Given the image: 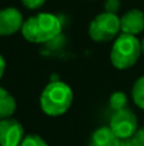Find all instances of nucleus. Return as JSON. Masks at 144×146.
Here are the masks:
<instances>
[{
	"label": "nucleus",
	"mask_w": 144,
	"mask_h": 146,
	"mask_svg": "<svg viewBox=\"0 0 144 146\" xmlns=\"http://www.w3.org/2000/svg\"><path fill=\"white\" fill-rule=\"evenodd\" d=\"M20 32L31 44H47L61 33V21L52 13H38L24 21Z\"/></svg>",
	"instance_id": "f257e3e1"
},
{
	"label": "nucleus",
	"mask_w": 144,
	"mask_h": 146,
	"mask_svg": "<svg viewBox=\"0 0 144 146\" xmlns=\"http://www.w3.org/2000/svg\"><path fill=\"white\" fill-rule=\"evenodd\" d=\"M73 90L60 80L50 81L40 95V106L48 117H60L70 109L73 104Z\"/></svg>",
	"instance_id": "f03ea898"
},
{
	"label": "nucleus",
	"mask_w": 144,
	"mask_h": 146,
	"mask_svg": "<svg viewBox=\"0 0 144 146\" xmlns=\"http://www.w3.org/2000/svg\"><path fill=\"white\" fill-rule=\"evenodd\" d=\"M142 55V41L137 36L121 33L116 37L110 53L111 64L116 69L125 71L137 64Z\"/></svg>",
	"instance_id": "7ed1b4c3"
},
{
	"label": "nucleus",
	"mask_w": 144,
	"mask_h": 146,
	"mask_svg": "<svg viewBox=\"0 0 144 146\" xmlns=\"http://www.w3.org/2000/svg\"><path fill=\"white\" fill-rule=\"evenodd\" d=\"M121 31L120 18L114 13H99L91 21L88 26V35L96 42H109L116 38Z\"/></svg>",
	"instance_id": "20e7f679"
},
{
	"label": "nucleus",
	"mask_w": 144,
	"mask_h": 146,
	"mask_svg": "<svg viewBox=\"0 0 144 146\" xmlns=\"http://www.w3.org/2000/svg\"><path fill=\"white\" fill-rule=\"evenodd\" d=\"M109 127L120 140L132 139L135 135V132L139 129L137 115L129 108L114 111L111 119H110Z\"/></svg>",
	"instance_id": "39448f33"
},
{
	"label": "nucleus",
	"mask_w": 144,
	"mask_h": 146,
	"mask_svg": "<svg viewBox=\"0 0 144 146\" xmlns=\"http://www.w3.org/2000/svg\"><path fill=\"white\" fill-rule=\"evenodd\" d=\"M24 139V129L19 121L5 118L0 121V146H20Z\"/></svg>",
	"instance_id": "423d86ee"
},
{
	"label": "nucleus",
	"mask_w": 144,
	"mask_h": 146,
	"mask_svg": "<svg viewBox=\"0 0 144 146\" xmlns=\"http://www.w3.org/2000/svg\"><path fill=\"white\" fill-rule=\"evenodd\" d=\"M24 23L19 9L8 7L0 10V36H12L22 30Z\"/></svg>",
	"instance_id": "0eeeda50"
},
{
	"label": "nucleus",
	"mask_w": 144,
	"mask_h": 146,
	"mask_svg": "<svg viewBox=\"0 0 144 146\" xmlns=\"http://www.w3.org/2000/svg\"><path fill=\"white\" fill-rule=\"evenodd\" d=\"M120 27L122 33L137 36L144 31V13L140 9L133 8L120 18Z\"/></svg>",
	"instance_id": "6e6552de"
},
{
	"label": "nucleus",
	"mask_w": 144,
	"mask_h": 146,
	"mask_svg": "<svg viewBox=\"0 0 144 146\" xmlns=\"http://www.w3.org/2000/svg\"><path fill=\"white\" fill-rule=\"evenodd\" d=\"M120 139L112 132L109 126L98 127L89 137L88 146H119Z\"/></svg>",
	"instance_id": "1a4fd4ad"
},
{
	"label": "nucleus",
	"mask_w": 144,
	"mask_h": 146,
	"mask_svg": "<svg viewBox=\"0 0 144 146\" xmlns=\"http://www.w3.org/2000/svg\"><path fill=\"white\" fill-rule=\"evenodd\" d=\"M17 101L10 92H8L4 87L0 86V121L5 118H10L15 113Z\"/></svg>",
	"instance_id": "9d476101"
},
{
	"label": "nucleus",
	"mask_w": 144,
	"mask_h": 146,
	"mask_svg": "<svg viewBox=\"0 0 144 146\" xmlns=\"http://www.w3.org/2000/svg\"><path fill=\"white\" fill-rule=\"evenodd\" d=\"M132 96L135 105L144 110V76L139 77L134 82L132 88Z\"/></svg>",
	"instance_id": "9b49d317"
},
{
	"label": "nucleus",
	"mask_w": 144,
	"mask_h": 146,
	"mask_svg": "<svg viewBox=\"0 0 144 146\" xmlns=\"http://www.w3.org/2000/svg\"><path fill=\"white\" fill-rule=\"evenodd\" d=\"M126 105H128V98L124 92L116 91V92L111 94V96H110V99H109V106L114 111L125 109Z\"/></svg>",
	"instance_id": "f8f14e48"
},
{
	"label": "nucleus",
	"mask_w": 144,
	"mask_h": 146,
	"mask_svg": "<svg viewBox=\"0 0 144 146\" xmlns=\"http://www.w3.org/2000/svg\"><path fill=\"white\" fill-rule=\"evenodd\" d=\"M20 146H48V145L38 135H27V136H24Z\"/></svg>",
	"instance_id": "ddd939ff"
},
{
	"label": "nucleus",
	"mask_w": 144,
	"mask_h": 146,
	"mask_svg": "<svg viewBox=\"0 0 144 146\" xmlns=\"http://www.w3.org/2000/svg\"><path fill=\"white\" fill-rule=\"evenodd\" d=\"M20 3L23 4V7L27 8L29 10H37L40 8H42L45 5L46 0H20Z\"/></svg>",
	"instance_id": "4468645a"
},
{
	"label": "nucleus",
	"mask_w": 144,
	"mask_h": 146,
	"mask_svg": "<svg viewBox=\"0 0 144 146\" xmlns=\"http://www.w3.org/2000/svg\"><path fill=\"white\" fill-rule=\"evenodd\" d=\"M120 7H121V1L120 0H106L105 1V12H107V13L116 14L119 12Z\"/></svg>",
	"instance_id": "2eb2a0df"
},
{
	"label": "nucleus",
	"mask_w": 144,
	"mask_h": 146,
	"mask_svg": "<svg viewBox=\"0 0 144 146\" xmlns=\"http://www.w3.org/2000/svg\"><path fill=\"white\" fill-rule=\"evenodd\" d=\"M135 146H144V128H139L132 137Z\"/></svg>",
	"instance_id": "dca6fc26"
},
{
	"label": "nucleus",
	"mask_w": 144,
	"mask_h": 146,
	"mask_svg": "<svg viewBox=\"0 0 144 146\" xmlns=\"http://www.w3.org/2000/svg\"><path fill=\"white\" fill-rule=\"evenodd\" d=\"M5 68H7V63H5V59L3 58V55H0V80H1L3 76H4Z\"/></svg>",
	"instance_id": "f3484780"
},
{
	"label": "nucleus",
	"mask_w": 144,
	"mask_h": 146,
	"mask_svg": "<svg viewBox=\"0 0 144 146\" xmlns=\"http://www.w3.org/2000/svg\"><path fill=\"white\" fill-rule=\"evenodd\" d=\"M119 146H135L132 139H126V140H120V145Z\"/></svg>",
	"instance_id": "a211bd4d"
},
{
	"label": "nucleus",
	"mask_w": 144,
	"mask_h": 146,
	"mask_svg": "<svg viewBox=\"0 0 144 146\" xmlns=\"http://www.w3.org/2000/svg\"><path fill=\"white\" fill-rule=\"evenodd\" d=\"M142 54H144V38L142 40Z\"/></svg>",
	"instance_id": "6ab92c4d"
}]
</instances>
